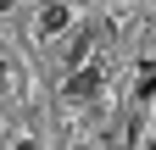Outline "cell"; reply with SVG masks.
I'll list each match as a JSON object with an SVG mask.
<instances>
[{"label": "cell", "mask_w": 156, "mask_h": 150, "mask_svg": "<svg viewBox=\"0 0 156 150\" xmlns=\"http://www.w3.org/2000/svg\"><path fill=\"white\" fill-rule=\"evenodd\" d=\"M101 84H106V72H101V67H78L73 78H67V89H62V95H67V100H89Z\"/></svg>", "instance_id": "1"}, {"label": "cell", "mask_w": 156, "mask_h": 150, "mask_svg": "<svg viewBox=\"0 0 156 150\" xmlns=\"http://www.w3.org/2000/svg\"><path fill=\"white\" fill-rule=\"evenodd\" d=\"M73 28V11L62 6V0H50L45 11H39V33H45V39H56V33H67Z\"/></svg>", "instance_id": "2"}, {"label": "cell", "mask_w": 156, "mask_h": 150, "mask_svg": "<svg viewBox=\"0 0 156 150\" xmlns=\"http://www.w3.org/2000/svg\"><path fill=\"white\" fill-rule=\"evenodd\" d=\"M6 78H11V67H6V61H0V89H6Z\"/></svg>", "instance_id": "5"}, {"label": "cell", "mask_w": 156, "mask_h": 150, "mask_svg": "<svg viewBox=\"0 0 156 150\" xmlns=\"http://www.w3.org/2000/svg\"><path fill=\"white\" fill-rule=\"evenodd\" d=\"M151 95H156V67L140 72V100H151Z\"/></svg>", "instance_id": "4"}, {"label": "cell", "mask_w": 156, "mask_h": 150, "mask_svg": "<svg viewBox=\"0 0 156 150\" xmlns=\"http://www.w3.org/2000/svg\"><path fill=\"white\" fill-rule=\"evenodd\" d=\"M84 56H89V33H78V39L67 45V61H84Z\"/></svg>", "instance_id": "3"}]
</instances>
